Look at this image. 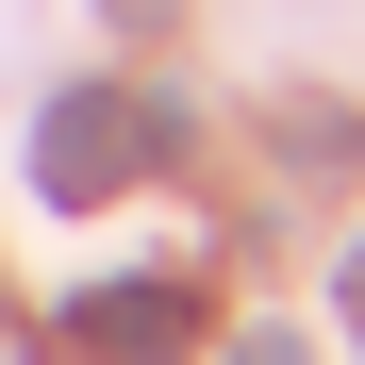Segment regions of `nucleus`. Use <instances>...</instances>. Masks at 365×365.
Masks as SVG:
<instances>
[{"label": "nucleus", "mask_w": 365, "mask_h": 365, "mask_svg": "<svg viewBox=\"0 0 365 365\" xmlns=\"http://www.w3.org/2000/svg\"><path fill=\"white\" fill-rule=\"evenodd\" d=\"M166 133H182V116H166V100H116V83L50 100V116H34V200H67V216H83V200H116Z\"/></svg>", "instance_id": "1"}, {"label": "nucleus", "mask_w": 365, "mask_h": 365, "mask_svg": "<svg viewBox=\"0 0 365 365\" xmlns=\"http://www.w3.org/2000/svg\"><path fill=\"white\" fill-rule=\"evenodd\" d=\"M182 332H200V282H100V299H67V349H100V365H166Z\"/></svg>", "instance_id": "2"}, {"label": "nucleus", "mask_w": 365, "mask_h": 365, "mask_svg": "<svg viewBox=\"0 0 365 365\" xmlns=\"http://www.w3.org/2000/svg\"><path fill=\"white\" fill-rule=\"evenodd\" d=\"M232 365H316V349H299V332H250V349H232Z\"/></svg>", "instance_id": "3"}, {"label": "nucleus", "mask_w": 365, "mask_h": 365, "mask_svg": "<svg viewBox=\"0 0 365 365\" xmlns=\"http://www.w3.org/2000/svg\"><path fill=\"white\" fill-rule=\"evenodd\" d=\"M349 332H365V250H349Z\"/></svg>", "instance_id": "4"}, {"label": "nucleus", "mask_w": 365, "mask_h": 365, "mask_svg": "<svg viewBox=\"0 0 365 365\" xmlns=\"http://www.w3.org/2000/svg\"><path fill=\"white\" fill-rule=\"evenodd\" d=\"M116 17H166V0H116Z\"/></svg>", "instance_id": "5"}]
</instances>
